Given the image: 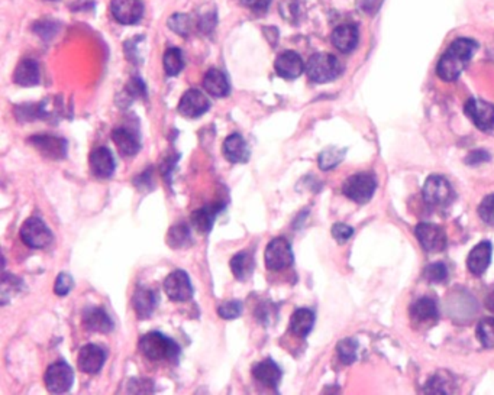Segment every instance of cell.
I'll return each instance as SVG.
<instances>
[{
    "label": "cell",
    "mask_w": 494,
    "mask_h": 395,
    "mask_svg": "<svg viewBox=\"0 0 494 395\" xmlns=\"http://www.w3.org/2000/svg\"><path fill=\"white\" fill-rule=\"evenodd\" d=\"M477 42L470 38L455 40L439 59L437 74L443 81H454L461 76L468 61L471 59Z\"/></svg>",
    "instance_id": "1"
},
{
    "label": "cell",
    "mask_w": 494,
    "mask_h": 395,
    "mask_svg": "<svg viewBox=\"0 0 494 395\" xmlns=\"http://www.w3.org/2000/svg\"><path fill=\"white\" fill-rule=\"evenodd\" d=\"M138 348L146 359L154 362H161V361L174 362L180 355L179 344L159 331H150L146 333V335H144L140 339Z\"/></svg>",
    "instance_id": "2"
},
{
    "label": "cell",
    "mask_w": 494,
    "mask_h": 395,
    "mask_svg": "<svg viewBox=\"0 0 494 395\" xmlns=\"http://www.w3.org/2000/svg\"><path fill=\"white\" fill-rule=\"evenodd\" d=\"M342 72L339 59L326 53H319L309 58L306 64V74L311 81L324 84L338 79Z\"/></svg>",
    "instance_id": "3"
},
{
    "label": "cell",
    "mask_w": 494,
    "mask_h": 395,
    "mask_svg": "<svg viewBox=\"0 0 494 395\" xmlns=\"http://www.w3.org/2000/svg\"><path fill=\"white\" fill-rule=\"evenodd\" d=\"M376 190L377 178L372 172H356L342 186L343 195L358 204H365L372 200Z\"/></svg>",
    "instance_id": "4"
},
{
    "label": "cell",
    "mask_w": 494,
    "mask_h": 395,
    "mask_svg": "<svg viewBox=\"0 0 494 395\" xmlns=\"http://www.w3.org/2000/svg\"><path fill=\"white\" fill-rule=\"evenodd\" d=\"M422 195L426 204L430 207H447L454 200V190L445 177L432 174L424 184Z\"/></svg>",
    "instance_id": "5"
},
{
    "label": "cell",
    "mask_w": 494,
    "mask_h": 395,
    "mask_svg": "<svg viewBox=\"0 0 494 395\" xmlns=\"http://www.w3.org/2000/svg\"><path fill=\"white\" fill-rule=\"evenodd\" d=\"M44 382L47 390L51 394L68 392L74 382L73 368L64 361L49 365L44 375Z\"/></svg>",
    "instance_id": "6"
},
{
    "label": "cell",
    "mask_w": 494,
    "mask_h": 395,
    "mask_svg": "<svg viewBox=\"0 0 494 395\" xmlns=\"http://www.w3.org/2000/svg\"><path fill=\"white\" fill-rule=\"evenodd\" d=\"M21 239L32 249H42L53 242V233L40 217H29L21 228Z\"/></svg>",
    "instance_id": "7"
},
{
    "label": "cell",
    "mask_w": 494,
    "mask_h": 395,
    "mask_svg": "<svg viewBox=\"0 0 494 395\" xmlns=\"http://www.w3.org/2000/svg\"><path fill=\"white\" fill-rule=\"evenodd\" d=\"M293 249L286 238H276L271 241L264 254L265 267L270 271H283L293 264Z\"/></svg>",
    "instance_id": "8"
},
{
    "label": "cell",
    "mask_w": 494,
    "mask_h": 395,
    "mask_svg": "<svg viewBox=\"0 0 494 395\" xmlns=\"http://www.w3.org/2000/svg\"><path fill=\"white\" fill-rule=\"evenodd\" d=\"M416 238L428 252H441L447 248L448 238L441 226L434 223H421L416 226Z\"/></svg>",
    "instance_id": "9"
},
{
    "label": "cell",
    "mask_w": 494,
    "mask_h": 395,
    "mask_svg": "<svg viewBox=\"0 0 494 395\" xmlns=\"http://www.w3.org/2000/svg\"><path fill=\"white\" fill-rule=\"evenodd\" d=\"M164 291L168 299L177 303L189 301L193 297V286L189 275L181 269L171 273L164 281Z\"/></svg>",
    "instance_id": "10"
},
{
    "label": "cell",
    "mask_w": 494,
    "mask_h": 395,
    "mask_svg": "<svg viewBox=\"0 0 494 395\" xmlns=\"http://www.w3.org/2000/svg\"><path fill=\"white\" fill-rule=\"evenodd\" d=\"M465 113L473 120L474 125L480 131H491L494 129V106L480 100V98H470L465 103Z\"/></svg>",
    "instance_id": "11"
},
{
    "label": "cell",
    "mask_w": 494,
    "mask_h": 395,
    "mask_svg": "<svg viewBox=\"0 0 494 395\" xmlns=\"http://www.w3.org/2000/svg\"><path fill=\"white\" fill-rule=\"evenodd\" d=\"M211 109V100L200 90L190 89L184 93L179 103V112L184 118L196 119L205 115Z\"/></svg>",
    "instance_id": "12"
},
{
    "label": "cell",
    "mask_w": 494,
    "mask_h": 395,
    "mask_svg": "<svg viewBox=\"0 0 494 395\" xmlns=\"http://www.w3.org/2000/svg\"><path fill=\"white\" fill-rule=\"evenodd\" d=\"M28 142L48 159H61L67 154V141L53 137V135H35L28 139Z\"/></svg>",
    "instance_id": "13"
},
{
    "label": "cell",
    "mask_w": 494,
    "mask_h": 395,
    "mask_svg": "<svg viewBox=\"0 0 494 395\" xmlns=\"http://www.w3.org/2000/svg\"><path fill=\"white\" fill-rule=\"evenodd\" d=\"M106 362V352L99 348L97 344H86L79 352L77 365L80 371L88 375H96L102 371V368Z\"/></svg>",
    "instance_id": "14"
},
{
    "label": "cell",
    "mask_w": 494,
    "mask_h": 395,
    "mask_svg": "<svg viewBox=\"0 0 494 395\" xmlns=\"http://www.w3.org/2000/svg\"><path fill=\"white\" fill-rule=\"evenodd\" d=\"M89 165L92 174L97 178H110L114 176L116 168L112 152L105 146H99L92 151Z\"/></svg>",
    "instance_id": "15"
},
{
    "label": "cell",
    "mask_w": 494,
    "mask_h": 395,
    "mask_svg": "<svg viewBox=\"0 0 494 395\" xmlns=\"http://www.w3.org/2000/svg\"><path fill=\"white\" fill-rule=\"evenodd\" d=\"M222 150H224L225 158L232 164H246L251 155L248 142H246L239 133L229 135L225 139Z\"/></svg>",
    "instance_id": "16"
},
{
    "label": "cell",
    "mask_w": 494,
    "mask_h": 395,
    "mask_svg": "<svg viewBox=\"0 0 494 395\" xmlns=\"http://www.w3.org/2000/svg\"><path fill=\"white\" fill-rule=\"evenodd\" d=\"M112 15L122 25H133L142 18L141 0H112Z\"/></svg>",
    "instance_id": "17"
},
{
    "label": "cell",
    "mask_w": 494,
    "mask_h": 395,
    "mask_svg": "<svg viewBox=\"0 0 494 395\" xmlns=\"http://www.w3.org/2000/svg\"><path fill=\"white\" fill-rule=\"evenodd\" d=\"M491 255L493 245L489 241L477 243L467 258L468 271L474 275H483L491 262Z\"/></svg>",
    "instance_id": "18"
},
{
    "label": "cell",
    "mask_w": 494,
    "mask_h": 395,
    "mask_svg": "<svg viewBox=\"0 0 494 395\" xmlns=\"http://www.w3.org/2000/svg\"><path fill=\"white\" fill-rule=\"evenodd\" d=\"M274 68L280 77L286 80H294L302 76V72L304 71V64L302 57L298 53L286 51L277 57Z\"/></svg>",
    "instance_id": "19"
},
{
    "label": "cell",
    "mask_w": 494,
    "mask_h": 395,
    "mask_svg": "<svg viewBox=\"0 0 494 395\" xmlns=\"http://www.w3.org/2000/svg\"><path fill=\"white\" fill-rule=\"evenodd\" d=\"M439 317L438 305L430 297H422L411 305V318L415 325L432 326Z\"/></svg>",
    "instance_id": "20"
},
{
    "label": "cell",
    "mask_w": 494,
    "mask_h": 395,
    "mask_svg": "<svg viewBox=\"0 0 494 395\" xmlns=\"http://www.w3.org/2000/svg\"><path fill=\"white\" fill-rule=\"evenodd\" d=\"M222 208H224V204L212 203L209 206H205V207L194 210V212L190 216L192 226L200 234L211 233V230L213 228V223H215V219L222 212Z\"/></svg>",
    "instance_id": "21"
},
{
    "label": "cell",
    "mask_w": 494,
    "mask_h": 395,
    "mask_svg": "<svg viewBox=\"0 0 494 395\" xmlns=\"http://www.w3.org/2000/svg\"><path fill=\"white\" fill-rule=\"evenodd\" d=\"M157 304H158L157 292L153 288L148 287H140L137 291H135L132 297V307L135 313H137V317L141 320L151 317Z\"/></svg>",
    "instance_id": "22"
},
{
    "label": "cell",
    "mask_w": 494,
    "mask_h": 395,
    "mask_svg": "<svg viewBox=\"0 0 494 395\" xmlns=\"http://www.w3.org/2000/svg\"><path fill=\"white\" fill-rule=\"evenodd\" d=\"M83 325L89 331L96 333H109L114 330L112 318L102 307L86 308L83 313Z\"/></svg>",
    "instance_id": "23"
},
{
    "label": "cell",
    "mask_w": 494,
    "mask_h": 395,
    "mask_svg": "<svg viewBox=\"0 0 494 395\" xmlns=\"http://www.w3.org/2000/svg\"><path fill=\"white\" fill-rule=\"evenodd\" d=\"M252 375L263 385L271 390H277L281 381V369L273 359L268 357V359H264L252 366Z\"/></svg>",
    "instance_id": "24"
},
{
    "label": "cell",
    "mask_w": 494,
    "mask_h": 395,
    "mask_svg": "<svg viewBox=\"0 0 494 395\" xmlns=\"http://www.w3.org/2000/svg\"><path fill=\"white\" fill-rule=\"evenodd\" d=\"M330 40L333 46L338 48L341 53L348 54L352 49H355L358 40H360V33H358V29L354 25H341L332 32Z\"/></svg>",
    "instance_id": "25"
},
{
    "label": "cell",
    "mask_w": 494,
    "mask_h": 395,
    "mask_svg": "<svg viewBox=\"0 0 494 395\" xmlns=\"http://www.w3.org/2000/svg\"><path fill=\"white\" fill-rule=\"evenodd\" d=\"M112 139L122 156H133L141 150L137 135L127 128H116L112 132Z\"/></svg>",
    "instance_id": "26"
},
{
    "label": "cell",
    "mask_w": 494,
    "mask_h": 395,
    "mask_svg": "<svg viewBox=\"0 0 494 395\" xmlns=\"http://www.w3.org/2000/svg\"><path fill=\"white\" fill-rule=\"evenodd\" d=\"M205 90L213 97H226L231 93V85L224 71L218 68L209 70L203 77Z\"/></svg>",
    "instance_id": "27"
},
{
    "label": "cell",
    "mask_w": 494,
    "mask_h": 395,
    "mask_svg": "<svg viewBox=\"0 0 494 395\" xmlns=\"http://www.w3.org/2000/svg\"><path fill=\"white\" fill-rule=\"evenodd\" d=\"M14 80L22 87H32L40 83V68L34 59H22L18 64Z\"/></svg>",
    "instance_id": "28"
},
{
    "label": "cell",
    "mask_w": 494,
    "mask_h": 395,
    "mask_svg": "<svg viewBox=\"0 0 494 395\" xmlns=\"http://www.w3.org/2000/svg\"><path fill=\"white\" fill-rule=\"evenodd\" d=\"M229 265H231L232 274L235 275V278L238 281L250 280L254 273V269H255L254 256L246 251H242V252H238L237 255H233Z\"/></svg>",
    "instance_id": "29"
},
{
    "label": "cell",
    "mask_w": 494,
    "mask_h": 395,
    "mask_svg": "<svg viewBox=\"0 0 494 395\" xmlns=\"http://www.w3.org/2000/svg\"><path fill=\"white\" fill-rule=\"evenodd\" d=\"M315 325V313L309 308H298L290 318V330L293 335L306 338Z\"/></svg>",
    "instance_id": "30"
},
{
    "label": "cell",
    "mask_w": 494,
    "mask_h": 395,
    "mask_svg": "<svg viewBox=\"0 0 494 395\" xmlns=\"http://www.w3.org/2000/svg\"><path fill=\"white\" fill-rule=\"evenodd\" d=\"M190 242H192L190 230L186 225H183V223L172 226L167 233V243L172 249L184 248V246H187Z\"/></svg>",
    "instance_id": "31"
},
{
    "label": "cell",
    "mask_w": 494,
    "mask_h": 395,
    "mask_svg": "<svg viewBox=\"0 0 494 395\" xmlns=\"http://www.w3.org/2000/svg\"><path fill=\"white\" fill-rule=\"evenodd\" d=\"M345 156V150H339V148H326L322 152L319 154L317 158V164L319 168L322 171H329L332 168H335L337 165H339V163H342V159Z\"/></svg>",
    "instance_id": "32"
},
{
    "label": "cell",
    "mask_w": 494,
    "mask_h": 395,
    "mask_svg": "<svg viewBox=\"0 0 494 395\" xmlns=\"http://www.w3.org/2000/svg\"><path fill=\"white\" fill-rule=\"evenodd\" d=\"M164 70L167 72V76L174 77L177 74L183 70L184 67V59H183V54L179 48H168L166 54H164Z\"/></svg>",
    "instance_id": "33"
},
{
    "label": "cell",
    "mask_w": 494,
    "mask_h": 395,
    "mask_svg": "<svg viewBox=\"0 0 494 395\" xmlns=\"http://www.w3.org/2000/svg\"><path fill=\"white\" fill-rule=\"evenodd\" d=\"M477 338L486 349L494 348V317H486L477 325Z\"/></svg>",
    "instance_id": "34"
},
{
    "label": "cell",
    "mask_w": 494,
    "mask_h": 395,
    "mask_svg": "<svg viewBox=\"0 0 494 395\" xmlns=\"http://www.w3.org/2000/svg\"><path fill=\"white\" fill-rule=\"evenodd\" d=\"M358 342L355 339H343L338 343V355L343 364H352L356 361Z\"/></svg>",
    "instance_id": "35"
},
{
    "label": "cell",
    "mask_w": 494,
    "mask_h": 395,
    "mask_svg": "<svg viewBox=\"0 0 494 395\" xmlns=\"http://www.w3.org/2000/svg\"><path fill=\"white\" fill-rule=\"evenodd\" d=\"M448 268L445 264L442 262H435V264H430L426 267L425 269V278L429 281V282H434V284H439V282H443L445 280H448Z\"/></svg>",
    "instance_id": "36"
},
{
    "label": "cell",
    "mask_w": 494,
    "mask_h": 395,
    "mask_svg": "<svg viewBox=\"0 0 494 395\" xmlns=\"http://www.w3.org/2000/svg\"><path fill=\"white\" fill-rule=\"evenodd\" d=\"M478 216L489 226H494V194L486 195L478 204Z\"/></svg>",
    "instance_id": "37"
},
{
    "label": "cell",
    "mask_w": 494,
    "mask_h": 395,
    "mask_svg": "<svg viewBox=\"0 0 494 395\" xmlns=\"http://www.w3.org/2000/svg\"><path fill=\"white\" fill-rule=\"evenodd\" d=\"M168 27L171 31H174L180 35H189L192 31V21L187 15L176 14L170 18Z\"/></svg>",
    "instance_id": "38"
},
{
    "label": "cell",
    "mask_w": 494,
    "mask_h": 395,
    "mask_svg": "<svg viewBox=\"0 0 494 395\" xmlns=\"http://www.w3.org/2000/svg\"><path fill=\"white\" fill-rule=\"evenodd\" d=\"M242 313V303L238 300H231V301H225L222 303L218 307V314L219 317L225 318V320H233L239 317Z\"/></svg>",
    "instance_id": "39"
},
{
    "label": "cell",
    "mask_w": 494,
    "mask_h": 395,
    "mask_svg": "<svg viewBox=\"0 0 494 395\" xmlns=\"http://www.w3.org/2000/svg\"><path fill=\"white\" fill-rule=\"evenodd\" d=\"M74 287V281H73V277L67 273H61L58 274L57 280H55V287H54V291L57 295H60V297H64V295H67Z\"/></svg>",
    "instance_id": "40"
},
{
    "label": "cell",
    "mask_w": 494,
    "mask_h": 395,
    "mask_svg": "<svg viewBox=\"0 0 494 395\" xmlns=\"http://www.w3.org/2000/svg\"><path fill=\"white\" fill-rule=\"evenodd\" d=\"M332 236L337 242L345 243L354 236V229L345 223H337L332 226Z\"/></svg>",
    "instance_id": "41"
},
{
    "label": "cell",
    "mask_w": 494,
    "mask_h": 395,
    "mask_svg": "<svg viewBox=\"0 0 494 395\" xmlns=\"http://www.w3.org/2000/svg\"><path fill=\"white\" fill-rule=\"evenodd\" d=\"M242 5L245 8H248L252 12H257V14H263L270 6L271 0H241Z\"/></svg>",
    "instance_id": "42"
},
{
    "label": "cell",
    "mask_w": 494,
    "mask_h": 395,
    "mask_svg": "<svg viewBox=\"0 0 494 395\" xmlns=\"http://www.w3.org/2000/svg\"><path fill=\"white\" fill-rule=\"evenodd\" d=\"M489 159H490L489 152H486L483 150H476L465 158V163L468 165H478V164H483V163L489 161Z\"/></svg>",
    "instance_id": "43"
},
{
    "label": "cell",
    "mask_w": 494,
    "mask_h": 395,
    "mask_svg": "<svg viewBox=\"0 0 494 395\" xmlns=\"http://www.w3.org/2000/svg\"><path fill=\"white\" fill-rule=\"evenodd\" d=\"M127 89H128L129 94L133 97H141V96H145V93H146L145 85L140 79H132Z\"/></svg>",
    "instance_id": "44"
},
{
    "label": "cell",
    "mask_w": 494,
    "mask_h": 395,
    "mask_svg": "<svg viewBox=\"0 0 494 395\" xmlns=\"http://www.w3.org/2000/svg\"><path fill=\"white\" fill-rule=\"evenodd\" d=\"M487 307H489L490 310L494 313V291L489 295V299H487Z\"/></svg>",
    "instance_id": "45"
}]
</instances>
